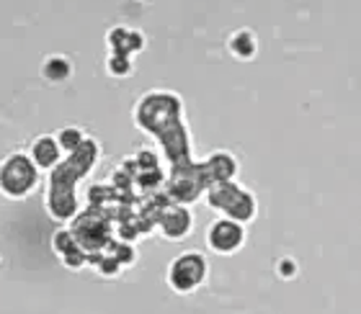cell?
Wrapping results in <instances>:
<instances>
[{"mask_svg":"<svg viewBox=\"0 0 361 314\" xmlns=\"http://www.w3.org/2000/svg\"><path fill=\"white\" fill-rule=\"evenodd\" d=\"M39 183V168L26 152H11L0 160V193L11 201L32 196Z\"/></svg>","mask_w":361,"mask_h":314,"instance_id":"1","label":"cell"},{"mask_svg":"<svg viewBox=\"0 0 361 314\" xmlns=\"http://www.w3.org/2000/svg\"><path fill=\"white\" fill-rule=\"evenodd\" d=\"M207 275H209L207 255L199 250H184L168 263L165 281H168L170 291L186 296V294H193V291L199 289L201 283L207 281Z\"/></svg>","mask_w":361,"mask_h":314,"instance_id":"2","label":"cell"},{"mask_svg":"<svg viewBox=\"0 0 361 314\" xmlns=\"http://www.w3.org/2000/svg\"><path fill=\"white\" fill-rule=\"evenodd\" d=\"M204 240H207V247L214 255H225L227 258V255H235V252L243 250V245L248 240V229L238 224V221L227 219V217H219L207 227Z\"/></svg>","mask_w":361,"mask_h":314,"instance_id":"3","label":"cell"},{"mask_svg":"<svg viewBox=\"0 0 361 314\" xmlns=\"http://www.w3.org/2000/svg\"><path fill=\"white\" fill-rule=\"evenodd\" d=\"M158 229L161 235L170 243H181L193 232V212L184 204H168L163 206L158 217Z\"/></svg>","mask_w":361,"mask_h":314,"instance_id":"4","label":"cell"},{"mask_svg":"<svg viewBox=\"0 0 361 314\" xmlns=\"http://www.w3.org/2000/svg\"><path fill=\"white\" fill-rule=\"evenodd\" d=\"M201 170L207 175V183H227V181H235V175H238V160L235 155H230L227 149H217L212 155L201 163Z\"/></svg>","mask_w":361,"mask_h":314,"instance_id":"5","label":"cell"},{"mask_svg":"<svg viewBox=\"0 0 361 314\" xmlns=\"http://www.w3.org/2000/svg\"><path fill=\"white\" fill-rule=\"evenodd\" d=\"M26 155L32 157V163L39 170H52V168L60 165V157H62V149L57 144V137L55 134H41L36 139L32 142V147Z\"/></svg>","mask_w":361,"mask_h":314,"instance_id":"6","label":"cell"},{"mask_svg":"<svg viewBox=\"0 0 361 314\" xmlns=\"http://www.w3.org/2000/svg\"><path fill=\"white\" fill-rule=\"evenodd\" d=\"M240 189H243V186H240V183H235V181L212 183V186L204 191V196H207V206L225 217V212L230 209V204L235 201V196L240 193Z\"/></svg>","mask_w":361,"mask_h":314,"instance_id":"7","label":"cell"},{"mask_svg":"<svg viewBox=\"0 0 361 314\" xmlns=\"http://www.w3.org/2000/svg\"><path fill=\"white\" fill-rule=\"evenodd\" d=\"M225 217H227V219L238 221V224H243V227H245V224H250V221L258 217L256 196H253L248 189H240V193L235 196V201L230 204V209L225 212Z\"/></svg>","mask_w":361,"mask_h":314,"instance_id":"8","label":"cell"},{"mask_svg":"<svg viewBox=\"0 0 361 314\" xmlns=\"http://www.w3.org/2000/svg\"><path fill=\"white\" fill-rule=\"evenodd\" d=\"M227 49H230V55H233L235 60H243V62L253 60L258 52L256 32H250V29H238V32H233L230 39H227Z\"/></svg>","mask_w":361,"mask_h":314,"instance_id":"9","label":"cell"},{"mask_svg":"<svg viewBox=\"0 0 361 314\" xmlns=\"http://www.w3.org/2000/svg\"><path fill=\"white\" fill-rule=\"evenodd\" d=\"M41 75L49 80V83H62V80H67L72 75V64L67 57L62 55H52L44 60V64H41Z\"/></svg>","mask_w":361,"mask_h":314,"instance_id":"10","label":"cell"},{"mask_svg":"<svg viewBox=\"0 0 361 314\" xmlns=\"http://www.w3.org/2000/svg\"><path fill=\"white\" fill-rule=\"evenodd\" d=\"M55 137H57L60 149H62V152H67V155H75V152L86 144V134H83L81 126H62Z\"/></svg>","mask_w":361,"mask_h":314,"instance_id":"11","label":"cell"},{"mask_svg":"<svg viewBox=\"0 0 361 314\" xmlns=\"http://www.w3.org/2000/svg\"><path fill=\"white\" fill-rule=\"evenodd\" d=\"M81 247V243H78V237H75V232L67 227H60L55 229V235H52V250H55V255L60 260L64 258V255H70V252H75Z\"/></svg>","mask_w":361,"mask_h":314,"instance_id":"12","label":"cell"},{"mask_svg":"<svg viewBox=\"0 0 361 314\" xmlns=\"http://www.w3.org/2000/svg\"><path fill=\"white\" fill-rule=\"evenodd\" d=\"M106 72L111 78H129L135 72V60L129 55H114V52H109V57H106Z\"/></svg>","mask_w":361,"mask_h":314,"instance_id":"13","label":"cell"},{"mask_svg":"<svg viewBox=\"0 0 361 314\" xmlns=\"http://www.w3.org/2000/svg\"><path fill=\"white\" fill-rule=\"evenodd\" d=\"M106 47H109V52H114V55H129L127 52L129 29L127 26H111L109 34H106Z\"/></svg>","mask_w":361,"mask_h":314,"instance_id":"14","label":"cell"},{"mask_svg":"<svg viewBox=\"0 0 361 314\" xmlns=\"http://www.w3.org/2000/svg\"><path fill=\"white\" fill-rule=\"evenodd\" d=\"M109 255H111L121 268H129L137 260V250L129 243H114L111 247H109Z\"/></svg>","mask_w":361,"mask_h":314,"instance_id":"15","label":"cell"},{"mask_svg":"<svg viewBox=\"0 0 361 314\" xmlns=\"http://www.w3.org/2000/svg\"><path fill=\"white\" fill-rule=\"evenodd\" d=\"M137 163V168L142 170V173H150V170H161L158 168V155L155 152H150V149H139L135 157H132Z\"/></svg>","mask_w":361,"mask_h":314,"instance_id":"16","label":"cell"},{"mask_svg":"<svg viewBox=\"0 0 361 314\" xmlns=\"http://www.w3.org/2000/svg\"><path fill=\"white\" fill-rule=\"evenodd\" d=\"M276 273L281 275V278H294V275L299 273V266L294 258H289V255H284V258L276 260Z\"/></svg>","mask_w":361,"mask_h":314,"instance_id":"17","label":"cell"},{"mask_svg":"<svg viewBox=\"0 0 361 314\" xmlns=\"http://www.w3.org/2000/svg\"><path fill=\"white\" fill-rule=\"evenodd\" d=\"M62 263H64L67 268H70V271H81V268L88 266V252L83 250V247H78L75 252H70V255H64Z\"/></svg>","mask_w":361,"mask_h":314,"instance_id":"18","label":"cell"},{"mask_svg":"<svg viewBox=\"0 0 361 314\" xmlns=\"http://www.w3.org/2000/svg\"><path fill=\"white\" fill-rule=\"evenodd\" d=\"M144 34L139 32V29H129V47H127V52H129V57H135V55H139L144 49Z\"/></svg>","mask_w":361,"mask_h":314,"instance_id":"19","label":"cell"}]
</instances>
